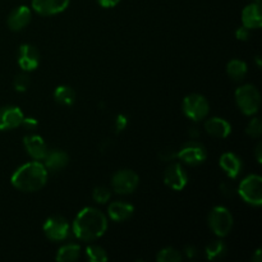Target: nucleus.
<instances>
[{"instance_id":"nucleus-1","label":"nucleus","mask_w":262,"mask_h":262,"mask_svg":"<svg viewBox=\"0 0 262 262\" xmlns=\"http://www.w3.org/2000/svg\"><path fill=\"white\" fill-rule=\"evenodd\" d=\"M74 235L81 241H94L101 237L107 229V219L100 210L84 207L72 225Z\"/></svg>"},{"instance_id":"nucleus-2","label":"nucleus","mask_w":262,"mask_h":262,"mask_svg":"<svg viewBox=\"0 0 262 262\" xmlns=\"http://www.w3.org/2000/svg\"><path fill=\"white\" fill-rule=\"evenodd\" d=\"M46 181H48V170L40 161H32L19 166L10 178L14 188L27 193L40 191L46 184Z\"/></svg>"},{"instance_id":"nucleus-3","label":"nucleus","mask_w":262,"mask_h":262,"mask_svg":"<svg viewBox=\"0 0 262 262\" xmlns=\"http://www.w3.org/2000/svg\"><path fill=\"white\" fill-rule=\"evenodd\" d=\"M235 102L243 114H256L261 104L260 92L253 84H243L235 91Z\"/></svg>"},{"instance_id":"nucleus-4","label":"nucleus","mask_w":262,"mask_h":262,"mask_svg":"<svg viewBox=\"0 0 262 262\" xmlns=\"http://www.w3.org/2000/svg\"><path fill=\"white\" fill-rule=\"evenodd\" d=\"M237 193L242 200L252 206H260L262 204V179L260 176H248L241 182Z\"/></svg>"},{"instance_id":"nucleus-5","label":"nucleus","mask_w":262,"mask_h":262,"mask_svg":"<svg viewBox=\"0 0 262 262\" xmlns=\"http://www.w3.org/2000/svg\"><path fill=\"white\" fill-rule=\"evenodd\" d=\"M183 113L192 122H200L205 119L209 114L210 105L207 100L200 94H191L184 97L183 100Z\"/></svg>"},{"instance_id":"nucleus-6","label":"nucleus","mask_w":262,"mask_h":262,"mask_svg":"<svg viewBox=\"0 0 262 262\" xmlns=\"http://www.w3.org/2000/svg\"><path fill=\"white\" fill-rule=\"evenodd\" d=\"M209 225L217 237H225L233 228V216L224 206H215L209 214Z\"/></svg>"},{"instance_id":"nucleus-7","label":"nucleus","mask_w":262,"mask_h":262,"mask_svg":"<svg viewBox=\"0 0 262 262\" xmlns=\"http://www.w3.org/2000/svg\"><path fill=\"white\" fill-rule=\"evenodd\" d=\"M140 183V177L133 170H119L113 176L112 187L117 193L119 194H129L137 188Z\"/></svg>"},{"instance_id":"nucleus-8","label":"nucleus","mask_w":262,"mask_h":262,"mask_svg":"<svg viewBox=\"0 0 262 262\" xmlns=\"http://www.w3.org/2000/svg\"><path fill=\"white\" fill-rule=\"evenodd\" d=\"M177 158L181 159L187 165L194 166L202 164L206 160L207 152L204 145H201L197 141H191V142L186 143L179 152H177Z\"/></svg>"},{"instance_id":"nucleus-9","label":"nucleus","mask_w":262,"mask_h":262,"mask_svg":"<svg viewBox=\"0 0 262 262\" xmlns=\"http://www.w3.org/2000/svg\"><path fill=\"white\" fill-rule=\"evenodd\" d=\"M42 230L50 241H64L69 235L71 227L66 217L60 215H54L46 219Z\"/></svg>"},{"instance_id":"nucleus-10","label":"nucleus","mask_w":262,"mask_h":262,"mask_svg":"<svg viewBox=\"0 0 262 262\" xmlns=\"http://www.w3.org/2000/svg\"><path fill=\"white\" fill-rule=\"evenodd\" d=\"M164 182L169 188L174 189V191H182L187 186L188 176L181 164L174 163L166 168L165 173H164Z\"/></svg>"},{"instance_id":"nucleus-11","label":"nucleus","mask_w":262,"mask_h":262,"mask_svg":"<svg viewBox=\"0 0 262 262\" xmlns=\"http://www.w3.org/2000/svg\"><path fill=\"white\" fill-rule=\"evenodd\" d=\"M18 64L23 72H32L40 64V53L31 43H23L19 48Z\"/></svg>"},{"instance_id":"nucleus-12","label":"nucleus","mask_w":262,"mask_h":262,"mask_svg":"<svg viewBox=\"0 0 262 262\" xmlns=\"http://www.w3.org/2000/svg\"><path fill=\"white\" fill-rule=\"evenodd\" d=\"M25 118L18 106H4L0 109V130H9L19 127Z\"/></svg>"},{"instance_id":"nucleus-13","label":"nucleus","mask_w":262,"mask_h":262,"mask_svg":"<svg viewBox=\"0 0 262 262\" xmlns=\"http://www.w3.org/2000/svg\"><path fill=\"white\" fill-rule=\"evenodd\" d=\"M71 0H32V9L41 15H54L64 12Z\"/></svg>"},{"instance_id":"nucleus-14","label":"nucleus","mask_w":262,"mask_h":262,"mask_svg":"<svg viewBox=\"0 0 262 262\" xmlns=\"http://www.w3.org/2000/svg\"><path fill=\"white\" fill-rule=\"evenodd\" d=\"M23 145H25L26 151L33 160H43L48 154V147H46L45 141L38 135H28L23 138Z\"/></svg>"},{"instance_id":"nucleus-15","label":"nucleus","mask_w":262,"mask_h":262,"mask_svg":"<svg viewBox=\"0 0 262 262\" xmlns=\"http://www.w3.org/2000/svg\"><path fill=\"white\" fill-rule=\"evenodd\" d=\"M31 9L26 5L15 8L8 17V27L12 31H20L31 22Z\"/></svg>"},{"instance_id":"nucleus-16","label":"nucleus","mask_w":262,"mask_h":262,"mask_svg":"<svg viewBox=\"0 0 262 262\" xmlns=\"http://www.w3.org/2000/svg\"><path fill=\"white\" fill-rule=\"evenodd\" d=\"M219 164L229 179L237 178L243 168V163L239 159V156H237L233 152L223 154L222 158H220Z\"/></svg>"},{"instance_id":"nucleus-17","label":"nucleus","mask_w":262,"mask_h":262,"mask_svg":"<svg viewBox=\"0 0 262 262\" xmlns=\"http://www.w3.org/2000/svg\"><path fill=\"white\" fill-rule=\"evenodd\" d=\"M242 22L245 27L248 30L252 28H260L262 26V14L260 3H252L247 5L242 12Z\"/></svg>"},{"instance_id":"nucleus-18","label":"nucleus","mask_w":262,"mask_h":262,"mask_svg":"<svg viewBox=\"0 0 262 262\" xmlns=\"http://www.w3.org/2000/svg\"><path fill=\"white\" fill-rule=\"evenodd\" d=\"M205 130L212 137L227 138L232 133V125L222 118H211L205 123Z\"/></svg>"},{"instance_id":"nucleus-19","label":"nucleus","mask_w":262,"mask_h":262,"mask_svg":"<svg viewBox=\"0 0 262 262\" xmlns=\"http://www.w3.org/2000/svg\"><path fill=\"white\" fill-rule=\"evenodd\" d=\"M107 211H109L110 219L119 223V222H125V220L129 219V217L133 215V212H135V207H133V205L127 204V202L115 201L109 205Z\"/></svg>"},{"instance_id":"nucleus-20","label":"nucleus","mask_w":262,"mask_h":262,"mask_svg":"<svg viewBox=\"0 0 262 262\" xmlns=\"http://www.w3.org/2000/svg\"><path fill=\"white\" fill-rule=\"evenodd\" d=\"M45 168L51 171H59L68 165L69 156L64 151L51 150L45 156Z\"/></svg>"},{"instance_id":"nucleus-21","label":"nucleus","mask_w":262,"mask_h":262,"mask_svg":"<svg viewBox=\"0 0 262 262\" xmlns=\"http://www.w3.org/2000/svg\"><path fill=\"white\" fill-rule=\"evenodd\" d=\"M54 99L58 104L72 106L76 101V92L69 86H58L54 91Z\"/></svg>"},{"instance_id":"nucleus-22","label":"nucleus","mask_w":262,"mask_h":262,"mask_svg":"<svg viewBox=\"0 0 262 262\" xmlns=\"http://www.w3.org/2000/svg\"><path fill=\"white\" fill-rule=\"evenodd\" d=\"M247 64L242 60H230L227 66V73L229 76V78H232L233 81H241L246 77L247 74Z\"/></svg>"},{"instance_id":"nucleus-23","label":"nucleus","mask_w":262,"mask_h":262,"mask_svg":"<svg viewBox=\"0 0 262 262\" xmlns=\"http://www.w3.org/2000/svg\"><path fill=\"white\" fill-rule=\"evenodd\" d=\"M79 252H81V248L78 245H66L63 247L59 248L58 253H56V260L60 262H71L78 260Z\"/></svg>"},{"instance_id":"nucleus-24","label":"nucleus","mask_w":262,"mask_h":262,"mask_svg":"<svg viewBox=\"0 0 262 262\" xmlns=\"http://www.w3.org/2000/svg\"><path fill=\"white\" fill-rule=\"evenodd\" d=\"M205 253H206L207 260L216 261L224 257L225 253H227V247L222 241H214L210 245H207Z\"/></svg>"},{"instance_id":"nucleus-25","label":"nucleus","mask_w":262,"mask_h":262,"mask_svg":"<svg viewBox=\"0 0 262 262\" xmlns=\"http://www.w3.org/2000/svg\"><path fill=\"white\" fill-rule=\"evenodd\" d=\"M156 260L159 262H179L182 261V255L176 248L166 247L158 253Z\"/></svg>"},{"instance_id":"nucleus-26","label":"nucleus","mask_w":262,"mask_h":262,"mask_svg":"<svg viewBox=\"0 0 262 262\" xmlns=\"http://www.w3.org/2000/svg\"><path fill=\"white\" fill-rule=\"evenodd\" d=\"M86 256L91 262H105L107 261V255L104 248L99 246H89L86 248Z\"/></svg>"},{"instance_id":"nucleus-27","label":"nucleus","mask_w":262,"mask_h":262,"mask_svg":"<svg viewBox=\"0 0 262 262\" xmlns=\"http://www.w3.org/2000/svg\"><path fill=\"white\" fill-rule=\"evenodd\" d=\"M13 87L17 92H26L30 87V77L26 73H20L15 76L14 81H13Z\"/></svg>"},{"instance_id":"nucleus-28","label":"nucleus","mask_w":262,"mask_h":262,"mask_svg":"<svg viewBox=\"0 0 262 262\" xmlns=\"http://www.w3.org/2000/svg\"><path fill=\"white\" fill-rule=\"evenodd\" d=\"M246 133L251 137H260L262 133V123L260 118H253V119L250 120L247 128H246Z\"/></svg>"},{"instance_id":"nucleus-29","label":"nucleus","mask_w":262,"mask_h":262,"mask_svg":"<svg viewBox=\"0 0 262 262\" xmlns=\"http://www.w3.org/2000/svg\"><path fill=\"white\" fill-rule=\"evenodd\" d=\"M110 191L106 188V187H96L92 192V197H94L95 201L97 204H106L110 200Z\"/></svg>"},{"instance_id":"nucleus-30","label":"nucleus","mask_w":262,"mask_h":262,"mask_svg":"<svg viewBox=\"0 0 262 262\" xmlns=\"http://www.w3.org/2000/svg\"><path fill=\"white\" fill-rule=\"evenodd\" d=\"M220 191L224 194L225 197H233L235 193H237V188L234 187V184L232 182H224L220 186Z\"/></svg>"},{"instance_id":"nucleus-31","label":"nucleus","mask_w":262,"mask_h":262,"mask_svg":"<svg viewBox=\"0 0 262 262\" xmlns=\"http://www.w3.org/2000/svg\"><path fill=\"white\" fill-rule=\"evenodd\" d=\"M128 124V119L124 114H119L117 118H115V123H114V129L115 132L119 133L122 132L123 129H125Z\"/></svg>"},{"instance_id":"nucleus-32","label":"nucleus","mask_w":262,"mask_h":262,"mask_svg":"<svg viewBox=\"0 0 262 262\" xmlns=\"http://www.w3.org/2000/svg\"><path fill=\"white\" fill-rule=\"evenodd\" d=\"M235 37L241 41H247L250 38V30L245 27V26H242V27H239L235 31Z\"/></svg>"},{"instance_id":"nucleus-33","label":"nucleus","mask_w":262,"mask_h":262,"mask_svg":"<svg viewBox=\"0 0 262 262\" xmlns=\"http://www.w3.org/2000/svg\"><path fill=\"white\" fill-rule=\"evenodd\" d=\"M159 158L163 161H170L177 158V152H174L173 150H163L159 154Z\"/></svg>"},{"instance_id":"nucleus-34","label":"nucleus","mask_w":262,"mask_h":262,"mask_svg":"<svg viewBox=\"0 0 262 262\" xmlns=\"http://www.w3.org/2000/svg\"><path fill=\"white\" fill-rule=\"evenodd\" d=\"M22 127H25L26 129H28V130H32L33 128L35 127H37V120L36 119H33V118H23V120H22Z\"/></svg>"},{"instance_id":"nucleus-35","label":"nucleus","mask_w":262,"mask_h":262,"mask_svg":"<svg viewBox=\"0 0 262 262\" xmlns=\"http://www.w3.org/2000/svg\"><path fill=\"white\" fill-rule=\"evenodd\" d=\"M119 2L120 0H97V3H99L102 8H113Z\"/></svg>"},{"instance_id":"nucleus-36","label":"nucleus","mask_w":262,"mask_h":262,"mask_svg":"<svg viewBox=\"0 0 262 262\" xmlns=\"http://www.w3.org/2000/svg\"><path fill=\"white\" fill-rule=\"evenodd\" d=\"M184 252H186V256L188 258H194L197 256V250L194 246H187Z\"/></svg>"},{"instance_id":"nucleus-37","label":"nucleus","mask_w":262,"mask_h":262,"mask_svg":"<svg viewBox=\"0 0 262 262\" xmlns=\"http://www.w3.org/2000/svg\"><path fill=\"white\" fill-rule=\"evenodd\" d=\"M261 151H262V145L261 143H258L257 147H256V158H257V161L261 164L262 161V156H261Z\"/></svg>"},{"instance_id":"nucleus-38","label":"nucleus","mask_w":262,"mask_h":262,"mask_svg":"<svg viewBox=\"0 0 262 262\" xmlns=\"http://www.w3.org/2000/svg\"><path fill=\"white\" fill-rule=\"evenodd\" d=\"M189 136H191V138H197V137H199V136H200L199 128H196V127L191 128V129H189Z\"/></svg>"},{"instance_id":"nucleus-39","label":"nucleus","mask_w":262,"mask_h":262,"mask_svg":"<svg viewBox=\"0 0 262 262\" xmlns=\"http://www.w3.org/2000/svg\"><path fill=\"white\" fill-rule=\"evenodd\" d=\"M252 261L253 262H261L262 261V252H261V250L256 251L255 256H253V257H252Z\"/></svg>"},{"instance_id":"nucleus-40","label":"nucleus","mask_w":262,"mask_h":262,"mask_svg":"<svg viewBox=\"0 0 262 262\" xmlns=\"http://www.w3.org/2000/svg\"><path fill=\"white\" fill-rule=\"evenodd\" d=\"M256 2H257V3H260V0H256Z\"/></svg>"}]
</instances>
